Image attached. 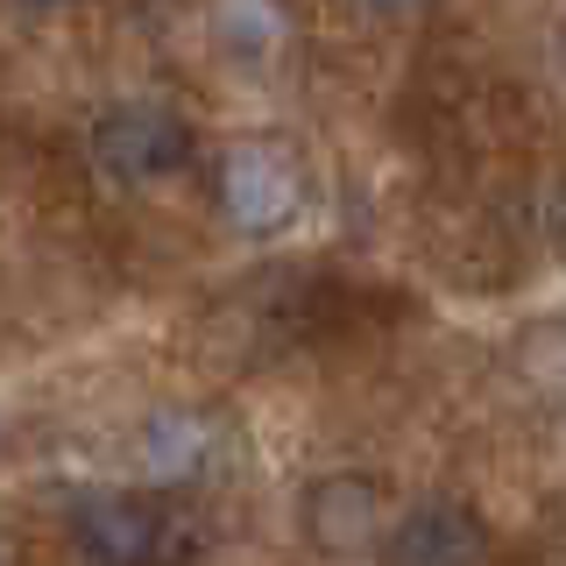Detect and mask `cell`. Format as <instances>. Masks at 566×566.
Instances as JSON below:
<instances>
[{"label":"cell","mask_w":566,"mask_h":566,"mask_svg":"<svg viewBox=\"0 0 566 566\" xmlns=\"http://www.w3.org/2000/svg\"><path fill=\"white\" fill-rule=\"evenodd\" d=\"M64 538L78 566H191L199 559V524L191 510L142 489H85L64 510Z\"/></svg>","instance_id":"1"},{"label":"cell","mask_w":566,"mask_h":566,"mask_svg":"<svg viewBox=\"0 0 566 566\" xmlns=\"http://www.w3.org/2000/svg\"><path fill=\"white\" fill-rule=\"evenodd\" d=\"M191 120L170 114V106L156 99H120L106 106V114H93V128H85V156H93V170L106 177V185H164V177H177L191 164Z\"/></svg>","instance_id":"2"},{"label":"cell","mask_w":566,"mask_h":566,"mask_svg":"<svg viewBox=\"0 0 566 566\" xmlns=\"http://www.w3.org/2000/svg\"><path fill=\"white\" fill-rule=\"evenodd\" d=\"M382 566H489L495 538H489V517L460 495H424L403 517L382 524Z\"/></svg>","instance_id":"3"},{"label":"cell","mask_w":566,"mask_h":566,"mask_svg":"<svg viewBox=\"0 0 566 566\" xmlns=\"http://www.w3.org/2000/svg\"><path fill=\"white\" fill-rule=\"evenodd\" d=\"M297 531H305V545L326 553V559L382 545V482L376 474H354V468L318 474V482L297 495Z\"/></svg>","instance_id":"4"},{"label":"cell","mask_w":566,"mask_h":566,"mask_svg":"<svg viewBox=\"0 0 566 566\" xmlns=\"http://www.w3.org/2000/svg\"><path fill=\"white\" fill-rule=\"evenodd\" d=\"M220 206L227 220L248 227V234H276L283 220L297 212V164L270 142H248V149L227 156L220 170Z\"/></svg>","instance_id":"5"},{"label":"cell","mask_w":566,"mask_h":566,"mask_svg":"<svg viewBox=\"0 0 566 566\" xmlns=\"http://www.w3.org/2000/svg\"><path fill=\"white\" fill-rule=\"evenodd\" d=\"M149 474L156 482H191V474H206L212 468V453H220V439H212V424L206 418H191V411H170V418H156L149 424Z\"/></svg>","instance_id":"6"},{"label":"cell","mask_w":566,"mask_h":566,"mask_svg":"<svg viewBox=\"0 0 566 566\" xmlns=\"http://www.w3.org/2000/svg\"><path fill=\"white\" fill-rule=\"evenodd\" d=\"M354 8H368V14H418V8H432V0H354Z\"/></svg>","instance_id":"7"},{"label":"cell","mask_w":566,"mask_h":566,"mask_svg":"<svg viewBox=\"0 0 566 566\" xmlns=\"http://www.w3.org/2000/svg\"><path fill=\"white\" fill-rule=\"evenodd\" d=\"M29 14H57V8H71V0H22Z\"/></svg>","instance_id":"8"},{"label":"cell","mask_w":566,"mask_h":566,"mask_svg":"<svg viewBox=\"0 0 566 566\" xmlns=\"http://www.w3.org/2000/svg\"><path fill=\"white\" fill-rule=\"evenodd\" d=\"M559 241H566V199H559Z\"/></svg>","instance_id":"9"}]
</instances>
